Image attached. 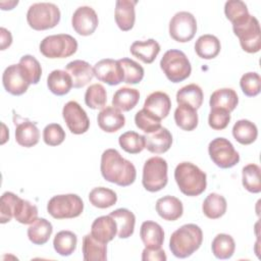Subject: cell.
Instances as JSON below:
<instances>
[{"mask_svg":"<svg viewBox=\"0 0 261 261\" xmlns=\"http://www.w3.org/2000/svg\"><path fill=\"white\" fill-rule=\"evenodd\" d=\"M76 234L70 230H61L56 233L53 240L54 250L61 256L71 255L76 248Z\"/></svg>","mask_w":261,"mask_h":261,"instance_id":"cell-38","label":"cell"},{"mask_svg":"<svg viewBox=\"0 0 261 261\" xmlns=\"http://www.w3.org/2000/svg\"><path fill=\"white\" fill-rule=\"evenodd\" d=\"M62 116L68 129L74 135L85 134L90 127V119L76 101H69L63 106Z\"/></svg>","mask_w":261,"mask_h":261,"instance_id":"cell-13","label":"cell"},{"mask_svg":"<svg viewBox=\"0 0 261 261\" xmlns=\"http://www.w3.org/2000/svg\"><path fill=\"white\" fill-rule=\"evenodd\" d=\"M90 203L97 208L105 209L113 206L117 201V195L114 191L104 188L98 187L94 188L89 194Z\"/></svg>","mask_w":261,"mask_h":261,"instance_id":"cell-39","label":"cell"},{"mask_svg":"<svg viewBox=\"0 0 261 261\" xmlns=\"http://www.w3.org/2000/svg\"><path fill=\"white\" fill-rule=\"evenodd\" d=\"M122 72L123 82L130 85L139 84L144 77V68L141 64L130 58H121L118 60Z\"/></svg>","mask_w":261,"mask_h":261,"instance_id":"cell-43","label":"cell"},{"mask_svg":"<svg viewBox=\"0 0 261 261\" xmlns=\"http://www.w3.org/2000/svg\"><path fill=\"white\" fill-rule=\"evenodd\" d=\"M146 148L149 152L154 154H162L169 150L172 144V136L170 132L161 126L157 130L147 134L145 136Z\"/></svg>","mask_w":261,"mask_h":261,"instance_id":"cell-22","label":"cell"},{"mask_svg":"<svg viewBox=\"0 0 261 261\" xmlns=\"http://www.w3.org/2000/svg\"><path fill=\"white\" fill-rule=\"evenodd\" d=\"M65 70L71 76L72 87L75 89L87 86L95 76L93 67L85 60L77 59L70 61L65 66Z\"/></svg>","mask_w":261,"mask_h":261,"instance_id":"cell-17","label":"cell"},{"mask_svg":"<svg viewBox=\"0 0 261 261\" xmlns=\"http://www.w3.org/2000/svg\"><path fill=\"white\" fill-rule=\"evenodd\" d=\"M40 139V132L35 122L23 120L15 127V141L16 143L25 148L34 147L38 144Z\"/></svg>","mask_w":261,"mask_h":261,"instance_id":"cell-27","label":"cell"},{"mask_svg":"<svg viewBox=\"0 0 261 261\" xmlns=\"http://www.w3.org/2000/svg\"><path fill=\"white\" fill-rule=\"evenodd\" d=\"M107 102V93L101 84H93L86 90L85 103L91 109H103Z\"/></svg>","mask_w":261,"mask_h":261,"instance_id":"cell-44","label":"cell"},{"mask_svg":"<svg viewBox=\"0 0 261 261\" xmlns=\"http://www.w3.org/2000/svg\"><path fill=\"white\" fill-rule=\"evenodd\" d=\"M18 196L11 192H5L1 196L0 201V222L6 223L11 220L13 217L14 207L16 204V201L18 200Z\"/></svg>","mask_w":261,"mask_h":261,"instance_id":"cell-49","label":"cell"},{"mask_svg":"<svg viewBox=\"0 0 261 261\" xmlns=\"http://www.w3.org/2000/svg\"><path fill=\"white\" fill-rule=\"evenodd\" d=\"M260 167L255 163H250L243 167L242 181L244 188L253 194L261 192V179H260Z\"/></svg>","mask_w":261,"mask_h":261,"instance_id":"cell-41","label":"cell"},{"mask_svg":"<svg viewBox=\"0 0 261 261\" xmlns=\"http://www.w3.org/2000/svg\"><path fill=\"white\" fill-rule=\"evenodd\" d=\"M140 100V92L137 89L122 87L118 89L112 98V106L120 111H129L136 107Z\"/></svg>","mask_w":261,"mask_h":261,"instance_id":"cell-32","label":"cell"},{"mask_svg":"<svg viewBox=\"0 0 261 261\" xmlns=\"http://www.w3.org/2000/svg\"><path fill=\"white\" fill-rule=\"evenodd\" d=\"M91 233L98 241L107 244L112 241L117 233V225L110 215L97 217L91 226Z\"/></svg>","mask_w":261,"mask_h":261,"instance_id":"cell-21","label":"cell"},{"mask_svg":"<svg viewBox=\"0 0 261 261\" xmlns=\"http://www.w3.org/2000/svg\"><path fill=\"white\" fill-rule=\"evenodd\" d=\"M93 69L96 79L109 86H116L123 82V72L118 60L102 59L94 65Z\"/></svg>","mask_w":261,"mask_h":261,"instance_id":"cell-15","label":"cell"},{"mask_svg":"<svg viewBox=\"0 0 261 261\" xmlns=\"http://www.w3.org/2000/svg\"><path fill=\"white\" fill-rule=\"evenodd\" d=\"M2 84L6 92L13 96L24 94L31 85L23 68L18 64L7 66L2 74Z\"/></svg>","mask_w":261,"mask_h":261,"instance_id":"cell-12","label":"cell"},{"mask_svg":"<svg viewBox=\"0 0 261 261\" xmlns=\"http://www.w3.org/2000/svg\"><path fill=\"white\" fill-rule=\"evenodd\" d=\"M155 208L158 215L167 221L177 220L184 213L181 201L176 197L169 195L159 198L156 202Z\"/></svg>","mask_w":261,"mask_h":261,"instance_id":"cell-20","label":"cell"},{"mask_svg":"<svg viewBox=\"0 0 261 261\" xmlns=\"http://www.w3.org/2000/svg\"><path fill=\"white\" fill-rule=\"evenodd\" d=\"M232 136L242 145H250L256 141L258 129L255 123L248 119L238 120L232 127Z\"/></svg>","mask_w":261,"mask_h":261,"instance_id":"cell-35","label":"cell"},{"mask_svg":"<svg viewBox=\"0 0 261 261\" xmlns=\"http://www.w3.org/2000/svg\"><path fill=\"white\" fill-rule=\"evenodd\" d=\"M84 202L76 194H63L52 197L47 204L48 213L55 219L75 218L82 214Z\"/></svg>","mask_w":261,"mask_h":261,"instance_id":"cell-8","label":"cell"},{"mask_svg":"<svg viewBox=\"0 0 261 261\" xmlns=\"http://www.w3.org/2000/svg\"><path fill=\"white\" fill-rule=\"evenodd\" d=\"M65 132L58 123H50L43 129V140L48 146H58L63 143Z\"/></svg>","mask_w":261,"mask_h":261,"instance_id":"cell-50","label":"cell"},{"mask_svg":"<svg viewBox=\"0 0 261 261\" xmlns=\"http://www.w3.org/2000/svg\"><path fill=\"white\" fill-rule=\"evenodd\" d=\"M99 23L96 11L90 6H80L71 17V25L75 33L81 36L92 35Z\"/></svg>","mask_w":261,"mask_h":261,"instance_id":"cell-14","label":"cell"},{"mask_svg":"<svg viewBox=\"0 0 261 261\" xmlns=\"http://www.w3.org/2000/svg\"><path fill=\"white\" fill-rule=\"evenodd\" d=\"M167 162L159 156L149 158L143 167V187L151 193L158 192L167 185Z\"/></svg>","mask_w":261,"mask_h":261,"instance_id":"cell-9","label":"cell"},{"mask_svg":"<svg viewBox=\"0 0 261 261\" xmlns=\"http://www.w3.org/2000/svg\"><path fill=\"white\" fill-rule=\"evenodd\" d=\"M171 108V101L169 96L160 91H156L147 96L144 102V109L154 114L159 119L167 117Z\"/></svg>","mask_w":261,"mask_h":261,"instance_id":"cell-19","label":"cell"},{"mask_svg":"<svg viewBox=\"0 0 261 261\" xmlns=\"http://www.w3.org/2000/svg\"><path fill=\"white\" fill-rule=\"evenodd\" d=\"M211 249L216 258L228 259L234 253L236 243L231 236L226 233H218L212 241Z\"/></svg>","mask_w":261,"mask_h":261,"instance_id":"cell-37","label":"cell"},{"mask_svg":"<svg viewBox=\"0 0 261 261\" xmlns=\"http://www.w3.org/2000/svg\"><path fill=\"white\" fill-rule=\"evenodd\" d=\"M13 217L22 224H31L38 218V208L28 200L18 198L16 201Z\"/></svg>","mask_w":261,"mask_h":261,"instance_id":"cell-42","label":"cell"},{"mask_svg":"<svg viewBox=\"0 0 261 261\" xmlns=\"http://www.w3.org/2000/svg\"><path fill=\"white\" fill-rule=\"evenodd\" d=\"M130 53L144 63H152L160 52V45L154 39L135 41L129 48Z\"/></svg>","mask_w":261,"mask_h":261,"instance_id":"cell-24","label":"cell"},{"mask_svg":"<svg viewBox=\"0 0 261 261\" xmlns=\"http://www.w3.org/2000/svg\"><path fill=\"white\" fill-rule=\"evenodd\" d=\"M47 86L51 93L56 96H63L72 88V80L66 70H52L47 77Z\"/></svg>","mask_w":261,"mask_h":261,"instance_id":"cell-29","label":"cell"},{"mask_svg":"<svg viewBox=\"0 0 261 261\" xmlns=\"http://www.w3.org/2000/svg\"><path fill=\"white\" fill-rule=\"evenodd\" d=\"M208 153L213 163L220 168L233 167L240 161L239 153L225 138L213 139L208 145Z\"/></svg>","mask_w":261,"mask_h":261,"instance_id":"cell-10","label":"cell"},{"mask_svg":"<svg viewBox=\"0 0 261 261\" xmlns=\"http://www.w3.org/2000/svg\"><path fill=\"white\" fill-rule=\"evenodd\" d=\"M174 121L179 128L191 132L198 125L197 110L187 105H178L174 111Z\"/></svg>","mask_w":261,"mask_h":261,"instance_id":"cell-36","label":"cell"},{"mask_svg":"<svg viewBox=\"0 0 261 261\" xmlns=\"http://www.w3.org/2000/svg\"><path fill=\"white\" fill-rule=\"evenodd\" d=\"M230 121V112L222 108H212L208 116V124L212 129L222 130Z\"/></svg>","mask_w":261,"mask_h":261,"instance_id":"cell-51","label":"cell"},{"mask_svg":"<svg viewBox=\"0 0 261 261\" xmlns=\"http://www.w3.org/2000/svg\"><path fill=\"white\" fill-rule=\"evenodd\" d=\"M167 258H166V255H165V252L161 249V248H158V249H149V248H146L143 250L142 252V260L143 261H149V260H152V261H165Z\"/></svg>","mask_w":261,"mask_h":261,"instance_id":"cell-52","label":"cell"},{"mask_svg":"<svg viewBox=\"0 0 261 261\" xmlns=\"http://www.w3.org/2000/svg\"><path fill=\"white\" fill-rule=\"evenodd\" d=\"M140 237L146 248H161L164 242V231L160 224L155 221H144L140 228Z\"/></svg>","mask_w":261,"mask_h":261,"instance_id":"cell-23","label":"cell"},{"mask_svg":"<svg viewBox=\"0 0 261 261\" xmlns=\"http://www.w3.org/2000/svg\"><path fill=\"white\" fill-rule=\"evenodd\" d=\"M224 13L231 23H234L250 14L246 3L241 0L226 1L224 4Z\"/></svg>","mask_w":261,"mask_h":261,"instance_id":"cell-48","label":"cell"},{"mask_svg":"<svg viewBox=\"0 0 261 261\" xmlns=\"http://www.w3.org/2000/svg\"><path fill=\"white\" fill-rule=\"evenodd\" d=\"M203 98V91L196 84L187 85L176 93V102L178 105H187L196 110L202 106Z\"/></svg>","mask_w":261,"mask_h":261,"instance_id":"cell-31","label":"cell"},{"mask_svg":"<svg viewBox=\"0 0 261 261\" xmlns=\"http://www.w3.org/2000/svg\"><path fill=\"white\" fill-rule=\"evenodd\" d=\"M40 52L47 58H66L77 50V41L68 34L51 35L40 43Z\"/></svg>","mask_w":261,"mask_h":261,"instance_id":"cell-7","label":"cell"},{"mask_svg":"<svg viewBox=\"0 0 261 261\" xmlns=\"http://www.w3.org/2000/svg\"><path fill=\"white\" fill-rule=\"evenodd\" d=\"M239 103L237 92L230 88H222L214 91L209 100L210 108H222L231 112Z\"/></svg>","mask_w":261,"mask_h":261,"instance_id":"cell-28","label":"cell"},{"mask_svg":"<svg viewBox=\"0 0 261 261\" xmlns=\"http://www.w3.org/2000/svg\"><path fill=\"white\" fill-rule=\"evenodd\" d=\"M160 67L171 83H180L188 79L192 71L191 63L187 55L176 49L166 51L161 60Z\"/></svg>","mask_w":261,"mask_h":261,"instance_id":"cell-6","label":"cell"},{"mask_svg":"<svg viewBox=\"0 0 261 261\" xmlns=\"http://www.w3.org/2000/svg\"><path fill=\"white\" fill-rule=\"evenodd\" d=\"M203 232L200 226L194 223L181 225L174 230L169 240L171 253L180 259L190 257L202 245Z\"/></svg>","mask_w":261,"mask_h":261,"instance_id":"cell-2","label":"cell"},{"mask_svg":"<svg viewBox=\"0 0 261 261\" xmlns=\"http://www.w3.org/2000/svg\"><path fill=\"white\" fill-rule=\"evenodd\" d=\"M107 244L98 241L88 233L83 238V256L85 261H105L107 259Z\"/></svg>","mask_w":261,"mask_h":261,"instance_id":"cell-25","label":"cell"},{"mask_svg":"<svg viewBox=\"0 0 261 261\" xmlns=\"http://www.w3.org/2000/svg\"><path fill=\"white\" fill-rule=\"evenodd\" d=\"M232 31L239 38L241 47L248 53H257L261 49V31L259 20L249 14L232 23Z\"/></svg>","mask_w":261,"mask_h":261,"instance_id":"cell-4","label":"cell"},{"mask_svg":"<svg viewBox=\"0 0 261 261\" xmlns=\"http://www.w3.org/2000/svg\"><path fill=\"white\" fill-rule=\"evenodd\" d=\"M197 32V20L188 11L176 12L169 21V35L179 43L191 41Z\"/></svg>","mask_w":261,"mask_h":261,"instance_id":"cell-11","label":"cell"},{"mask_svg":"<svg viewBox=\"0 0 261 261\" xmlns=\"http://www.w3.org/2000/svg\"><path fill=\"white\" fill-rule=\"evenodd\" d=\"M221 49L220 41L213 35H202L195 43V52L200 58L213 59L215 58Z\"/></svg>","mask_w":261,"mask_h":261,"instance_id":"cell-30","label":"cell"},{"mask_svg":"<svg viewBox=\"0 0 261 261\" xmlns=\"http://www.w3.org/2000/svg\"><path fill=\"white\" fill-rule=\"evenodd\" d=\"M116 222L117 236L120 239L129 238L135 230L136 216L126 208H118L109 214Z\"/></svg>","mask_w":261,"mask_h":261,"instance_id":"cell-26","label":"cell"},{"mask_svg":"<svg viewBox=\"0 0 261 261\" xmlns=\"http://www.w3.org/2000/svg\"><path fill=\"white\" fill-rule=\"evenodd\" d=\"M53 231V226L46 218H37L28 228L29 240L35 245L46 244Z\"/></svg>","mask_w":261,"mask_h":261,"instance_id":"cell-33","label":"cell"},{"mask_svg":"<svg viewBox=\"0 0 261 261\" xmlns=\"http://www.w3.org/2000/svg\"><path fill=\"white\" fill-rule=\"evenodd\" d=\"M226 208L227 203L225 198L216 193H210L202 204L204 215L210 219H217L223 216L226 212Z\"/></svg>","mask_w":261,"mask_h":261,"instance_id":"cell-34","label":"cell"},{"mask_svg":"<svg viewBox=\"0 0 261 261\" xmlns=\"http://www.w3.org/2000/svg\"><path fill=\"white\" fill-rule=\"evenodd\" d=\"M118 143L122 150L129 154H139L146 148L145 136L139 135L133 130H128L120 135Z\"/></svg>","mask_w":261,"mask_h":261,"instance_id":"cell-40","label":"cell"},{"mask_svg":"<svg viewBox=\"0 0 261 261\" xmlns=\"http://www.w3.org/2000/svg\"><path fill=\"white\" fill-rule=\"evenodd\" d=\"M174 179L179 191L186 196L196 197L206 190V173L192 162H180L175 167Z\"/></svg>","mask_w":261,"mask_h":261,"instance_id":"cell-3","label":"cell"},{"mask_svg":"<svg viewBox=\"0 0 261 261\" xmlns=\"http://www.w3.org/2000/svg\"><path fill=\"white\" fill-rule=\"evenodd\" d=\"M29 25L36 31L53 29L60 21V10L57 5L49 2L34 3L27 12Z\"/></svg>","mask_w":261,"mask_h":261,"instance_id":"cell-5","label":"cell"},{"mask_svg":"<svg viewBox=\"0 0 261 261\" xmlns=\"http://www.w3.org/2000/svg\"><path fill=\"white\" fill-rule=\"evenodd\" d=\"M97 121L99 127L105 133H115L124 126L125 117L119 109L106 106L98 113Z\"/></svg>","mask_w":261,"mask_h":261,"instance_id":"cell-16","label":"cell"},{"mask_svg":"<svg viewBox=\"0 0 261 261\" xmlns=\"http://www.w3.org/2000/svg\"><path fill=\"white\" fill-rule=\"evenodd\" d=\"M240 87L246 96L255 97L261 91V77L255 71L247 72L242 75Z\"/></svg>","mask_w":261,"mask_h":261,"instance_id":"cell-47","label":"cell"},{"mask_svg":"<svg viewBox=\"0 0 261 261\" xmlns=\"http://www.w3.org/2000/svg\"><path fill=\"white\" fill-rule=\"evenodd\" d=\"M136 4L137 1L135 0H117L115 3V22L123 32H127L134 28L136 20Z\"/></svg>","mask_w":261,"mask_h":261,"instance_id":"cell-18","label":"cell"},{"mask_svg":"<svg viewBox=\"0 0 261 261\" xmlns=\"http://www.w3.org/2000/svg\"><path fill=\"white\" fill-rule=\"evenodd\" d=\"M100 170L105 180L119 187L130 186L137 176L135 165L115 149H107L102 153Z\"/></svg>","mask_w":261,"mask_h":261,"instance_id":"cell-1","label":"cell"},{"mask_svg":"<svg viewBox=\"0 0 261 261\" xmlns=\"http://www.w3.org/2000/svg\"><path fill=\"white\" fill-rule=\"evenodd\" d=\"M23 68L31 85H37L42 75V67L40 62L30 54L23 55L18 62Z\"/></svg>","mask_w":261,"mask_h":261,"instance_id":"cell-46","label":"cell"},{"mask_svg":"<svg viewBox=\"0 0 261 261\" xmlns=\"http://www.w3.org/2000/svg\"><path fill=\"white\" fill-rule=\"evenodd\" d=\"M135 123L138 128L147 134L153 133L161 127V119L144 108L136 113Z\"/></svg>","mask_w":261,"mask_h":261,"instance_id":"cell-45","label":"cell"},{"mask_svg":"<svg viewBox=\"0 0 261 261\" xmlns=\"http://www.w3.org/2000/svg\"><path fill=\"white\" fill-rule=\"evenodd\" d=\"M1 33V50H5L7 47H9L12 43V36L9 31H7L5 28L0 29Z\"/></svg>","mask_w":261,"mask_h":261,"instance_id":"cell-53","label":"cell"}]
</instances>
